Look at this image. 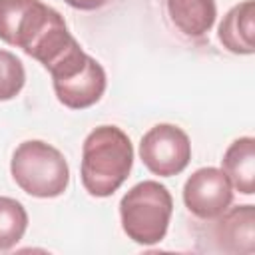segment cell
I'll return each mask as SVG.
<instances>
[{"label": "cell", "mask_w": 255, "mask_h": 255, "mask_svg": "<svg viewBox=\"0 0 255 255\" xmlns=\"http://www.w3.org/2000/svg\"><path fill=\"white\" fill-rule=\"evenodd\" d=\"M131 165L133 145L128 133L118 126H100L84 139L80 177L90 195H114L128 179Z\"/></svg>", "instance_id": "obj_1"}, {"label": "cell", "mask_w": 255, "mask_h": 255, "mask_svg": "<svg viewBox=\"0 0 255 255\" xmlns=\"http://www.w3.org/2000/svg\"><path fill=\"white\" fill-rule=\"evenodd\" d=\"M10 173L24 193L40 199L62 195L70 183V165L64 153L42 139L22 141L14 149Z\"/></svg>", "instance_id": "obj_2"}, {"label": "cell", "mask_w": 255, "mask_h": 255, "mask_svg": "<svg viewBox=\"0 0 255 255\" xmlns=\"http://www.w3.org/2000/svg\"><path fill=\"white\" fill-rule=\"evenodd\" d=\"M171 213V193L155 179L135 183L120 201L122 229L137 245H155L163 241Z\"/></svg>", "instance_id": "obj_3"}, {"label": "cell", "mask_w": 255, "mask_h": 255, "mask_svg": "<svg viewBox=\"0 0 255 255\" xmlns=\"http://www.w3.org/2000/svg\"><path fill=\"white\" fill-rule=\"evenodd\" d=\"M60 18L42 0H0V40L28 54Z\"/></svg>", "instance_id": "obj_4"}, {"label": "cell", "mask_w": 255, "mask_h": 255, "mask_svg": "<svg viewBox=\"0 0 255 255\" xmlns=\"http://www.w3.org/2000/svg\"><path fill=\"white\" fill-rule=\"evenodd\" d=\"M139 157L153 175H177L191 159L189 135L173 124H157L143 133L139 141Z\"/></svg>", "instance_id": "obj_5"}, {"label": "cell", "mask_w": 255, "mask_h": 255, "mask_svg": "<svg viewBox=\"0 0 255 255\" xmlns=\"http://www.w3.org/2000/svg\"><path fill=\"white\" fill-rule=\"evenodd\" d=\"M183 203L197 219L211 221L233 203V187L221 169L199 167L183 185Z\"/></svg>", "instance_id": "obj_6"}, {"label": "cell", "mask_w": 255, "mask_h": 255, "mask_svg": "<svg viewBox=\"0 0 255 255\" xmlns=\"http://www.w3.org/2000/svg\"><path fill=\"white\" fill-rule=\"evenodd\" d=\"M56 98L70 110H86L98 104L106 92V72L102 64L88 54L84 64L68 76L52 80Z\"/></svg>", "instance_id": "obj_7"}, {"label": "cell", "mask_w": 255, "mask_h": 255, "mask_svg": "<svg viewBox=\"0 0 255 255\" xmlns=\"http://www.w3.org/2000/svg\"><path fill=\"white\" fill-rule=\"evenodd\" d=\"M213 223L211 237L219 251L251 255L255 251V207L251 203L227 207Z\"/></svg>", "instance_id": "obj_8"}, {"label": "cell", "mask_w": 255, "mask_h": 255, "mask_svg": "<svg viewBox=\"0 0 255 255\" xmlns=\"http://www.w3.org/2000/svg\"><path fill=\"white\" fill-rule=\"evenodd\" d=\"M217 38L231 54L251 56L255 52V2L245 0L233 6L223 16Z\"/></svg>", "instance_id": "obj_9"}, {"label": "cell", "mask_w": 255, "mask_h": 255, "mask_svg": "<svg viewBox=\"0 0 255 255\" xmlns=\"http://www.w3.org/2000/svg\"><path fill=\"white\" fill-rule=\"evenodd\" d=\"M221 171L233 189L243 195L255 193V139L245 135L229 143L221 159Z\"/></svg>", "instance_id": "obj_10"}, {"label": "cell", "mask_w": 255, "mask_h": 255, "mask_svg": "<svg viewBox=\"0 0 255 255\" xmlns=\"http://www.w3.org/2000/svg\"><path fill=\"white\" fill-rule=\"evenodd\" d=\"M167 16L185 38L205 36L217 18L215 0H167Z\"/></svg>", "instance_id": "obj_11"}, {"label": "cell", "mask_w": 255, "mask_h": 255, "mask_svg": "<svg viewBox=\"0 0 255 255\" xmlns=\"http://www.w3.org/2000/svg\"><path fill=\"white\" fill-rule=\"evenodd\" d=\"M28 229V213L24 205L12 197L0 195V251H10L20 243Z\"/></svg>", "instance_id": "obj_12"}, {"label": "cell", "mask_w": 255, "mask_h": 255, "mask_svg": "<svg viewBox=\"0 0 255 255\" xmlns=\"http://www.w3.org/2000/svg\"><path fill=\"white\" fill-rule=\"evenodd\" d=\"M26 84V70L22 60L8 52L0 50V102L16 98Z\"/></svg>", "instance_id": "obj_13"}, {"label": "cell", "mask_w": 255, "mask_h": 255, "mask_svg": "<svg viewBox=\"0 0 255 255\" xmlns=\"http://www.w3.org/2000/svg\"><path fill=\"white\" fill-rule=\"evenodd\" d=\"M64 2L76 10H98L104 4H108L110 0H64Z\"/></svg>", "instance_id": "obj_14"}]
</instances>
